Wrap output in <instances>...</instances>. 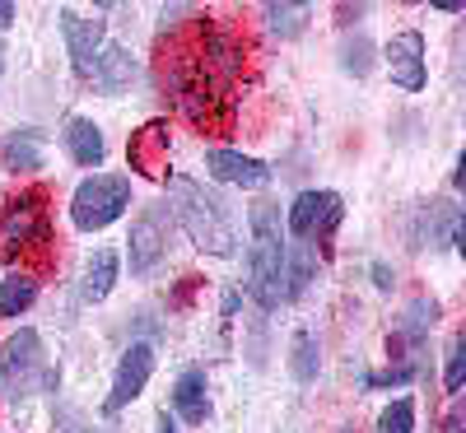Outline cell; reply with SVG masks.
Instances as JSON below:
<instances>
[{"label": "cell", "instance_id": "4", "mask_svg": "<svg viewBox=\"0 0 466 433\" xmlns=\"http://www.w3.org/2000/svg\"><path fill=\"white\" fill-rule=\"evenodd\" d=\"M56 373L43 364V340H37V331H19L5 340V349H0V391L5 397H28L33 387L52 382Z\"/></svg>", "mask_w": 466, "mask_h": 433}, {"label": "cell", "instance_id": "24", "mask_svg": "<svg viewBox=\"0 0 466 433\" xmlns=\"http://www.w3.org/2000/svg\"><path fill=\"white\" fill-rule=\"evenodd\" d=\"M443 433H466V419H461V415H448V419H443Z\"/></svg>", "mask_w": 466, "mask_h": 433}, {"label": "cell", "instance_id": "25", "mask_svg": "<svg viewBox=\"0 0 466 433\" xmlns=\"http://www.w3.org/2000/svg\"><path fill=\"white\" fill-rule=\"evenodd\" d=\"M15 24V5H10V0H0V28H10Z\"/></svg>", "mask_w": 466, "mask_h": 433}, {"label": "cell", "instance_id": "12", "mask_svg": "<svg viewBox=\"0 0 466 433\" xmlns=\"http://www.w3.org/2000/svg\"><path fill=\"white\" fill-rule=\"evenodd\" d=\"M206 168L228 186H266L270 182V168L261 159H248V154H238V149H210Z\"/></svg>", "mask_w": 466, "mask_h": 433}, {"label": "cell", "instance_id": "26", "mask_svg": "<svg viewBox=\"0 0 466 433\" xmlns=\"http://www.w3.org/2000/svg\"><path fill=\"white\" fill-rule=\"evenodd\" d=\"M159 433H177V428L168 424V415H159Z\"/></svg>", "mask_w": 466, "mask_h": 433}, {"label": "cell", "instance_id": "7", "mask_svg": "<svg viewBox=\"0 0 466 433\" xmlns=\"http://www.w3.org/2000/svg\"><path fill=\"white\" fill-rule=\"evenodd\" d=\"M387 70H392L397 89H406V94L424 89V37L415 28L397 33L392 43H387Z\"/></svg>", "mask_w": 466, "mask_h": 433}, {"label": "cell", "instance_id": "22", "mask_svg": "<svg viewBox=\"0 0 466 433\" xmlns=\"http://www.w3.org/2000/svg\"><path fill=\"white\" fill-rule=\"evenodd\" d=\"M461 378H466V345L457 340L452 354H448V378H443V387H448V391H461Z\"/></svg>", "mask_w": 466, "mask_h": 433}, {"label": "cell", "instance_id": "11", "mask_svg": "<svg viewBox=\"0 0 466 433\" xmlns=\"http://www.w3.org/2000/svg\"><path fill=\"white\" fill-rule=\"evenodd\" d=\"M43 238H47V206H43V191H28L5 215V243L24 247V243H43Z\"/></svg>", "mask_w": 466, "mask_h": 433}, {"label": "cell", "instance_id": "3", "mask_svg": "<svg viewBox=\"0 0 466 433\" xmlns=\"http://www.w3.org/2000/svg\"><path fill=\"white\" fill-rule=\"evenodd\" d=\"M127 201H131V182L122 173H94L89 182H80V191H75L70 219H75V228L94 233V228H107L116 215H122Z\"/></svg>", "mask_w": 466, "mask_h": 433}, {"label": "cell", "instance_id": "20", "mask_svg": "<svg viewBox=\"0 0 466 433\" xmlns=\"http://www.w3.org/2000/svg\"><path fill=\"white\" fill-rule=\"evenodd\" d=\"M415 428V406L401 397V401H392L382 410V419H378V433H410Z\"/></svg>", "mask_w": 466, "mask_h": 433}, {"label": "cell", "instance_id": "16", "mask_svg": "<svg viewBox=\"0 0 466 433\" xmlns=\"http://www.w3.org/2000/svg\"><path fill=\"white\" fill-rule=\"evenodd\" d=\"M89 75H94V85H98L103 94H116V89L131 80V52H122V47H103L98 61L89 65Z\"/></svg>", "mask_w": 466, "mask_h": 433}, {"label": "cell", "instance_id": "14", "mask_svg": "<svg viewBox=\"0 0 466 433\" xmlns=\"http://www.w3.org/2000/svg\"><path fill=\"white\" fill-rule=\"evenodd\" d=\"M66 149H70V159L75 164H103V131L89 122V116H70V126H66Z\"/></svg>", "mask_w": 466, "mask_h": 433}, {"label": "cell", "instance_id": "17", "mask_svg": "<svg viewBox=\"0 0 466 433\" xmlns=\"http://www.w3.org/2000/svg\"><path fill=\"white\" fill-rule=\"evenodd\" d=\"M112 280H116V252H107V247H98V252L89 257V266H85V298H89V303H98V298H107V289H112Z\"/></svg>", "mask_w": 466, "mask_h": 433}, {"label": "cell", "instance_id": "10", "mask_svg": "<svg viewBox=\"0 0 466 433\" xmlns=\"http://www.w3.org/2000/svg\"><path fill=\"white\" fill-rule=\"evenodd\" d=\"M340 219V196L336 191H303L289 206V233H327Z\"/></svg>", "mask_w": 466, "mask_h": 433}, {"label": "cell", "instance_id": "5", "mask_svg": "<svg viewBox=\"0 0 466 433\" xmlns=\"http://www.w3.org/2000/svg\"><path fill=\"white\" fill-rule=\"evenodd\" d=\"M168 257V206H149L131 224V275H154Z\"/></svg>", "mask_w": 466, "mask_h": 433}, {"label": "cell", "instance_id": "2", "mask_svg": "<svg viewBox=\"0 0 466 433\" xmlns=\"http://www.w3.org/2000/svg\"><path fill=\"white\" fill-rule=\"evenodd\" d=\"M285 238H280V210L270 206V201H257L252 206V298L266 303V307H276L285 298Z\"/></svg>", "mask_w": 466, "mask_h": 433}, {"label": "cell", "instance_id": "27", "mask_svg": "<svg viewBox=\"0 0 466 433\" xmlns=\"http://www.w3.org/2000/svg\"><path fill=\"white\" fill-rule=\"evenodd\" d=\"M0 70H5V47H0Z\"/></svg>", "mask_w": 466, "mask_h": 433}, {"label": "cell", "instance_id": "21", "mask_svg": "<svg viewBox=\"0 0 466 433\" xmlns=\"http://www.w3.org/2000/svg\"><path fill=\"white\" fill-rule=\"evenodd\" d=\"M313 373H318V349H313V340H308V336H299V345H294V378L308 382Z\"/></svg>", "mask_w": 466, "mask_h": 433}, {"label": "cell", "instance_id": "18", "mask_svg": "<svg viewBox=\"0 0 466 433\" xmlns=\"http://www.w3.org/2000/svg\"><path fill=\"white\" fill-rule=\"evenodd\" d=\"M33 298H37L33 275H10V280H0V317H15V312H24Z\"/></svg>", "mask_w": 466, "mask_h": 433}, {"label": "cell", "instance_id": "9", "mask_svg": "<svg viewBox=\"0 0 466 433\" xmlns=\"http://www.w3.org/2000/svg\"><path fill=\"white\" fill-rule=\"evenodd\" d=\"M127 159L145 177H168L164 173V164H168V122H145L127 145Z\"/></svg>", "mask_w": 466, "mask_h": 433}, {"label": "cell", "instance_id": "1", "mask_svg": "<svg viewBox=\"0 0 466 433\" xmlns=\"http://www.w3.org/2000/svg\"><path fill=\"white\" fill-rule=\"evenodd\" d=\"M173 210L201 252H215V257L238 252V224H233L228 206L215 191H206L197 177H173Z\"/></svg>", "mask_w": 466, "mask_h": 433}, {"label": "cell", "instance_id": "6", "mask_svg": "<svg viewBox=\"0 0 466 433\" xmlns=\"http://www.w3.org/2000/svg\"><path fill=\"white\" fill-rule=\"evenodd\" d=\"M149 373H154V349L145 345V340H136L127 354H122V364H116V382H112V391H107V415H116L127 401H136L140 391H145V382H149Z\"/></svg>", "mask_w": 466, "mask_h": 433}, {"label": "cell", "instance_id": "8", "mask_svg": "<svg viewBox=\"0 0 466 433\" xmlns=\"http://www.w3.org/2000/svg\"><path fill=\"white\" fill-rule=\"evenodd\" d=\"M61 33H66V52L75 61V70L89 75V65L98 61L103 52V19H85V15H75V10H61Z\"/></svg>", "mask_w": 466, "mask_h": 433}, {"label": "cell", "instance_id": "13", "mask_svg": "<svg viewBox=\"0 0 466 433\" xmlns=\"http://www.w3.org/2000/svg\"><path fill=\"white\" fill-rule=\"evenodd\" d=\"M173 406L187 424H206L210 419V397H206V373L201 368H187L173 387Z\"/></svg>", "mask_w": 466, "mask_h": 433}, {"label": "cell", "instance_id": "23", "mask_svg": "<svg viewBox=\"0 0 466 433\" xmlns=\"http://www.w3.org/2000/svg\"><path fill=\"white\" fill-rule=\"evenodd\" d=\"M434 312H439V307H434V303H410V317H406V322H401V327H406V331H410V336H420V331H424V327H430V322H434Z\"/></svg>", "mask_w": 466, "mask_h": 433}, {"label": "cell", "instance_id": "15", "mask_svg": "<svg viewBox=\"0 0 466 433\" xmlns=\"http://www.w3.org/2000/svg\"><path fill=\"white\" fill-rule=\"evenodd\" d=\"M0 159H5L10 168H37L43 164V131H10L5 140H0Z\"/></svg>", "mask_w": 466, "mask_h": 433}, {"label": "cell", "instance_id": "19", "mask_svg": "<svg viewBox=\"0 0 466 433\" xmlns=\"http://www.w3.org/2000/svg\"><path fill=\"white\" fill-rule=\"evenodd\" d=\"M266 24L280 37H299L308 28V5H266Z\"/></svg>", "mask_w": 466, "mask_h": 433}]
</instances>
